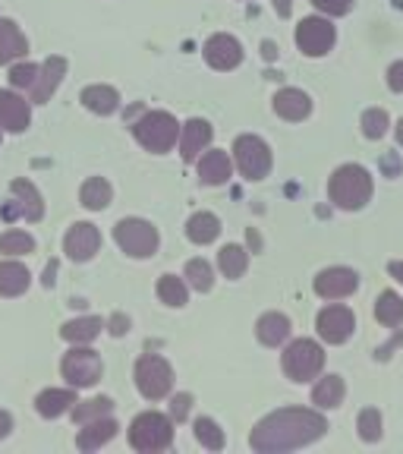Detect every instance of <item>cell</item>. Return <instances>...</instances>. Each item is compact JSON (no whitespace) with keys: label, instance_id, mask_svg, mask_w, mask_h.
Returning a JSON list of instances; mask_svg holds the SVG:
<instances>
[{"label":"cell","instance_id":"15","mask_svg":"<svg viewBox=\"0 0 403 454\" xmlns=\"http://www.w3.org/2000/svg\"><path fill=\"white\" fill-rule=\"evenodd\" d=\"M205 60L214 70H236L243 64V48L234 35H212L205 42Z\"/></svg>","mask_w":403,"mask_h":454},{"label":"cell","instance_id":"22","mask_svg":"<svg viewBox=\"0 0 403 454\" xmlns=\"http://www.w3.org/2000/svg\"><path fill=\"white\" fill-rule=\"evenodd\" d=\"M35 407H38V413H42V417H48V419L64 417L66 411H73V407H76V391L48 388V391H42V395H38Z\"/></svg>","mask_w":403,"mask_h":454},{"label":"cell","instance_id":"29","mask_svg":"<svg viewBox=\"0 0 403 454\" xmlns=\"http://www.w3.org/2000/svg\"><path fill=\"white\" fill-rule=\"evenodd\" d=\"M111 184H107L105 177H89L82 184V190H79V199H82L85 208H92V212H101V208L111 206Z\"/></svg>","mask_w":403,"mask_h":454},{"label":"cell","instance_id":"23","mask_svg":"<svg viewBox=\"0 0 403 454\" xmlns=\"http://www.w3.org/2000/svg\"><path fill=\"white\" fill-rule=\"evenodd\" d=\"M79 101L92 114H101V117H107V114H113L120 107V95H117L113 85H89V89H82Z\"/></svg>","mask_w":403,"mask_h":454},{"label":"cell","instance_id":"47","mask_svg":"<svg viewBox=\"0 0 403 454\" xmlns=\"http://www.w3.org/2000/svg\"><path fill=\"white\" fill-rule=\"evenodd\" d=\"M388 271L394 275V281H400V284H403V262H391V265H388Z\"/></svg>","mask_w":403,"mask_h":454},{"label":"cell","instance_id":"35","mask_svg":"<svg viewBox=\"0 0 403 454\" xmlns=\"http://www.w3.org/2000/svg\"><path fill=\"white\" fill-rule=\"evenodd\" d=\"M196 439L202 442L208 451H221V448H224V433H221V426L208 417L196 419Z\"/></svg>","mask_w":403,"mask_h":454},{"label":"cell","instance_id":"46","mask_svg":"<svg viewBox=\"0 0 403 454\" xmlns=\"http://www.w3.org/2000/svg\"><path fill=\"white\" fill-rule=\"evenodd\" d=\"M10 429H13V419H10L7 411H0V439H4V435H7Z\"/></svg>","mask_w":403,"mask_h":454},{"label":"cell","instance_id":"49","mask_svg":"<svg viewBox=\"0 0 403 454\" xmlns=\"http://www.w3.org/2000/svg\"><path fill=\"white\" fill-rule=\"evenodd\" d=\"M397 142H400V145H403V121L397 123Z\"/></svg>","mask_w":403,"mask_h":454},{"label":"cell","instance_id":"32","mask_svg":"<svg viewBox=\"0 0 403 454\" xmlns=\"http://www.w3.org/2000/svg\"><path fill=\"white\" fill-rule=\"evenodd\" d=\"M218 265L227 278H243V271L249 265V253L243 247H236V243H230V247H224L218 253Z\"/></svg>","mask_w":403,"mask_h":454},{"label":"cell","instance_id":"10","mask_svg":"<svg viewBox=\"0 0 403 454\" xmlns=\"http://www.w3.org/2000/svg\"><path fill=\"white\" fill-rule=\"evenodd\" d=\"M334 26L328 20H319V16H309L297 26V44L306 57H322L334 48Z\"/></svg>","mask_w":403,"mask_h":454},{"label":"cell","instance_id":"42","mask_svg":"<svg viewBox=\"0 0 403 454\" xmlns=\"http://www.w3.org/2000/svg\"><path fill=\"white\" fill-rule=\"evenodd\" d=\"M312 4L328 16H344V13H350V7H353V0H312Z\"/></svg>","mask_w":403,"mask_h":454},{"label":"cell","instance_id":"28","mask_svg":"<svg viewBox=\"0 0 403 454\" xmlns=\"http://www.w3.org/2000/svg\"><path fill=\"white\" fill-rule=\"evenodd\" d=\"M28 287V269L19 262H0V297H19Z\"/></svg>","mask_w":403,"mask_h":454},{"label":"cell","instance_id":"39","mask_svg":"<svg viewBox=\"0 0 403 454\" xmlns=\"http://www.w3.org/2000/svg\"><path fill=\"white\" fill-rule=\"evenodd\" d=\"M35 249V240L22 231H7V234L0 237V253L7 255H22V253H32Z\"/></svg>","mask_w":403,"mask_h":454},{"label":"cell","instance_id":"37","mask_svg":"<svg viewBox=\"0 0 403 454\" xmlns=\"http://www.w3.org/2000/svg\"><path fill=\"white\" fill-rule=\"evenodd\" d=\"M362 133H366L368 139H382V136L388 133V111L368 107V111L362 114Z\"/></svg>","mask_w":403,"mask_h":454},{"label":"cell","instance_id":"8","mask_svg":"<svg viewBox=\"0 0 403 454\" xmlns=\"http://www.w3.org/2000/svg\"><path fill=\"white\" fill-rule=\"evenodd\" d=\"M234 158H236V168H240L243 177H249V180L268 177L271 149L265 145V139H259V136H240V139L234 142Z\"/></svg>","mask_w":403,"mask_h":454},{"label":"cell","instance_id":"38","mask_svg":"<svg viewBox=\"0 0 403 454\" xmlns=\"http://www.w3.org/2000/svg\"><path fill=\"white\" fill-rule=\"evenodd\" d=\"M356 426H360L362 442L382 439V413H378L376 407H366V411L360 413V419H356Z\"/></svg>","mask_w":403,"mask_h":454},{"label":"cell","instance_id":"13","mask_svg":"<svg viewBox=\"0 0 403 454\" xmlns=\"http://www.w3.org/2000/svg\"><path fill=\"white\" fill-rule=\"evenodd\" d=\"M98 247H101L98 227L89 224V221H79V224H73L70 234H66V240H64V249H66V255H70L73 262H89V259L98 253Z\"/></svg>","mask_w":403,"mask_h":454},{"label":"cell","instance_id":"43","mask_svg":"<svg viewBox=\"0 0 403 454\" xmlns=\"http://www.w3.org/2000/svg\"><path fill=\"white\" fill-rule=\"evenodd\" d=\"M388 85H391V92H403V60H397L388 70Z\"/></svg>","mask_w":403,"mask_h":454},{"label":"cell","instance_id":"11","mask_svg":"<svg viewBox=\"0 0 403 454\" xmlns=\"http://www.w3.org/2000/svg\"><path fill=\"white\" fill-rule=\"evenodd\" d=\"M315 328H319L322 340H328V344H344V340L353 334L356 316L347 309V306H328V309L319 312Z\"/></svg>","mask_w":403,"mask_h":454},{"label":"cell","instance_id":"5","mask_svg":"<svg viewBox=\"0 0 403 454\" xmlns=\"http://www.w3.org/2000/svg\"><path fill=\"white\" fill-rule=\"evenodd\" d=\"M113 240H117V247L123 253L133 255V259H149V255H155L161 237H158V227H151L149 221L123 218L120 224L113 227Z\"/></svg>","mask_w":403,"mask_h":454},{"label":"cell","instance_id":"44","mask_svg":"<svg viewBox=\"0 0 403 454\" xmlns=\"http://www.w3.org/2000/svg\"><path fill=\"white\" fill-rule=\"evenodd\" d=\"M123 332H129V319H127V316H120V312H117V316H113V319H111V334H117V338H120Z\"/></svg>","mask_w":403,"mask_h":454},{"label":"cell","instance_id":"45","mask_svg":"<svg viewBox=\"0 0 403 454\" xmlns=\"http://www.w3.org/2000/svg\"><path fill=\"white\" fill-rule=\"evenodd\" d=\"M271 4H275L277 16H291V10H293V0H271Z\"/></svg>","mask_w":403,"mask_h":454},{"label":"cell","instance_id":"50","mask_svg":"<svg viewBox=\"0 0 403 454\" xmlns=\"http://www.w3.org/2000/svg\"><path fill=\"white\" fill-rule=\"evenodd\" d=\"M0 129H4V127H0Z\"/></svg>","mask_w":403,"mask_h":454},{"label":"cell","instance_id":"1","mask_svg":"<svg viewBox=\"0 0 403 454\" xmlns=\"http://www.w3.org/2000/svg\"><path fill=\"white\" fill-rule=\"evenodd\" d=\"M325 433H328V419L322 413L287 407V411L268 413L262 423L255 426L252 435H249V445L262 454H277V451L309 445V442L322 439Z\"/></svg>","mask_w":403,"mask_h":454},{"label":"cell","instance_id":"19","mask_svg":"<svg viewBox=\"0 0 403 454\" xmlns=\"http://www.w3.org/2000/svg\"><path fill=\"white\" fill-rule=\"evenodd\" d=\"M230 170H234V164H230V158H227V152H205L202 155V161H198V180L208 186H221L230 180Z\"/></svg>","mask_w":403,"mask_h":454},{"label":"cell","instance_id":"36","mask_svg":"<svg viewBox=\"0 0 403 454\" xmlns=\"http://www.w3.org/2000/svg\"><path fill=\"white\" fill-rule=\"evenodd\" d=\"M186 278H190V284L198 294H208L212 291V284H214L212 265H208L205 259H192V262L186 265Z\"/></svg>","mask_w":403,"mask_h":454},{"label":"cell","instance_id":"16","mask_svg":"<svg viewBox=\"0 0 403 454\" xmlns=\"http://www.w3.org/2000/svg\"><path fill=\"white\" fill-rule=\"evenodd\" d=\"M64 76H66V60H64V57H48V60L38 67L35 85L28 89V92H32V101H35V105H44V101L57 92V85H60V79H64Z\"/></svg>","mask_w":403,"mask_h":454},{"label":"cell","instance_id":"26","mask_svg":"<svg viewBox=\"0 0 403 454\" xmlns=\"http://www.w3.org/2000/svg\"><path fill=\"white\" fill-rule=\"evenodd\" d=\"M218 234H221V221H218V215H212V212H196L190 218V224H186V237H190L192 243H198V247L214 243Z\"/></svg>","mask_w":403,"mask_h":454},{"label":"cell","instance_id":"33","mask_svg":"<svg viewBox=\"0 0 403 454\" xmlns=\"http://www.w3.org/2000/svg\"><path fill=\"white\" fill-rule=\"evenodd\" d=\"M111 411H113L111 397H92V401H82V404L76 401V407H73V419L85 426V423H92V419L111 417Z\"/></svg>","mask_w":403,"mask_h":454},{"label":"cell","instance_id":"30","mask_svg":"<svg viewBox=\"0 0 403 454\" xmlns=\"http://www.w3.org/2000/svg\"><path fill=\"white\" fill-rule=\"evenodd\" d=\"M344 379L340 376H325L315 388H312V401L319 407H325V411H334V407H340V401H344Z\"/></svg>","mask_w":403,"mask_h":454},{"label":"cell","instance_id":"34","mask_svg":"<svg viewBox=\"0 0 403 454\" xmlns=\"http://www.w3.org/2000/svg\"><path fill=\"white\" fill-rule=\"evenodd\" d=\"M158 297L167 306H183L186 303V284L177 275H164L158 281Z\"/></svg>","mask_w":403,"mask_h":454},{"label":"cell","instance_id":"12","mask_svg":"<svg viewBox=\"0 0 403 454\" xmlns=\"http://www.w3.org/2000/svg\"><path fill=\"white\" fill-rule=\"evenodd\" d=\"M10 192H13V206L4 208V215H7V218L42 221L44 202H42V192L35 190V184H28V180H13Z\"/></svg>","mask_w":403,"mask_h":454},{"label":"cell","instance_id":"24","mask_svg":"<svg viewBox=\"0 0 403 454\" xmlns=\"http://www.w3.org/2000/svg\"><path fill=\"white\" fill-rule=\"evenodd\" d=\"M113 435H117V423H113L111 417H101V419H92V423H85L76 445H79V451H95V448L107 445Z\"/></svg>","mask_w":403,"mask_h":454},{"label":"cell","instance_id":"4","mask_svg":"<svg viewBox=\"0 0 403 454\" xmlns=\"http://www.w3.org/2000/svg\"><path fill=\"white\" fill-rule=\"evenodd\" d=\"M133 133L149 152L164 155V152H170L174 142H177V121H174L167 111H149L133 123Z\"/></svg>","mask_w":403,"mask_h":454},{"label":"cell","instance_id":"18","mask_svg":"<svg viewBox=\"0 0 403 454\" xmlns=\"http://www.w3.org/2000/svg\"><path fill=\"white\" fill-rule=\"evenodd\" d=\"M28 121H32L28 101L19 98L16 92H0V127L10 129V133H22Z\"/></svg>","mask_w":403,"mask_h":454},{"label":"cell","instance_id":"40","mask_svg":"<svg viewBox=\"0 0 403 454\" xmlns=\"http://www.w3.org/2000/svg\"><path fill=\"white\" fill-rule=\"evenodd\" d=\"M38 79V67L35 64H19L10 70V85L13 89H32Z\"/></svg>","mask_w":403,"mask_h":454},{"label":"cell","instance_id":"17","mask_svg":"<svg viewBox=\"0 0 403 454\" xmlns=\"http://www.w3.org/2000/svg\"><path fill=\"white\" fill-rule=\"evenodd\" d=\"M208 142H212V127H208V121H198V117H192V121L183 123V129H180V155H183V161H198V155H202V149H208Z\"/></svg>","mask_w":403,"mask_h":454},{"label":"cell","instance_id":"31","mask_svg":"<svg viewBox=\"0 0 403 454\" xmlns=\"http://www.w3.org/2000/svg\"><path fill=\"white\" fill-rule=\"evenodd\" d=\"M376 319L388 328H397L403 322V300L394 291H384L376 303Z\"/></svg>","mask_w":403,"mask_h":454},{"label":"cell","instance_id":"20","mask_svg":"<svg viewBox=\"0 0 403 454\" xmlns=\"http://www.w3.org/2000/svg\"><path fill=\"white\" fill-rule=\"evenodd\" d=\"M275 111L283 121H303V117H309L312 101H309V95L299 92V89H281V92L275 95Z\"/></svg>","mask_w":403,"mask_h":454},{"label":"cell","instance_id":"48","mask_svg":"<svg viewBox=\"0 0 403 454\" xmlns=\"http://www.w3.org/2000/svg\"><path fill=\"white\" fill-rule=\"evenodd\" d=\"M54 284V265H48V271H44V287H50Z\"/></svg>","mask_w":403,"mask_h":454},{"label":"cell","instance_id":"3","mask_svg":"<svg viewBox=\"0 0 403 454\" xmlns=\"http://www.w3.org/2000/svg\"><path fill=\"white\" fill-rule=\"evenodd\" d=\"M129 442H133L136 451H145V454L164 451L174 442V419L158 411L139 413L133 419V426H129Z\"/></svg>","mask_w":403,"mask_h":454},{"label":"cell","instance_id":"6","mask_svg":"<svg viewBox=\"0 0 403 454\" xmlns=\"http://www.w3.org/2000/svg\"><path fill=\"white\" fill-rule=\"evenodd\" d=\"M325 366V354L315 340L309 338H299L293 340L291 348L283 350V372L293 379V382H309L315 379Z\"/></svg>","mask_w":403,"mask_h":454},{"label":"cell","instance_id":"2","mask_svg":"<svg viewBox=\"0 0 403 454\" xmlns=\"http://www.w3.org/2000/svg\"><path fill=\"white\" fill-rule=\"evenodd\" d=\"M328 192H331L334 206L356 212V208H362L372 199V177H368V170L360 168V164H344V168L334 170Z\"/></svg>","mask_w":403,"mask_h":454},{"label":"cell","instance_id":"21","mask_svg":"<svg viewBox=\"0 0 403 454\" xmlns=\"http://www.w3.org/2000/svg\"><path fill=\"white\" fill-rule=\"evenodd\" d=\"M255 334L262 340L265 348H277L283 340L291 338V319L283 316V312H265L259 325H255Z\"/></svg>","mask_w":403,"mask_h":454},{"label":"cell","instance_id":"9","mask_svg":"<svg viewBox=\"0 0 403 454\" xmlns=\"http://www.w3.org/2000/svg\"><path fill=\"white\" fill-rule=\"evenodd\" d=\"M60 369H64V379L73 385V388H92V385L101 379V356L95 354V350L79 348L76 344V348L64 356Z\"/></svg>","mask_w":403,"mask_h":454},{"label":"cell","instance_id":"27","mask_svg":"<svg viewBox=\"0 0 403 454\" xmlns=\"http://www.w3.org/2000/svg\"><path fill=\"white\" fill-rule=\"evenodd\" d=\"M101 319L98 316H82V319H73L66 322L64 328H60V338L70 340V344H89V340H95L101 334Z\"/></svg>","mask_w":403,"mask_h":454},{"label":"cell","instance_id":"25","mask_svg":"<svg viewBox=\"0 0 403 454\" xmlns=\"http://www.w3.org/2000/svg\"><path fill=\"white\" fill-rule=\"evenodd\" d=\"M28 51L26 35L19 32L13 20H0V64H13L16 57Z\"/></svg>","mask_w":403,"mask_h":454},{"label":"cell","instance_id":"7","mask_svg":"<svg viewBox=\"0 0 403 454\" xmlns=\"http://www.w3.org/2000/svg\"><path fill=\"white\" fill-rule=\"evenodd\" d=\"M136 385H139L142 397L149 401H161V397L170 395V385H174V372H170L167 360L161 356H142L136 363Z\"/></svg>","mask_w":403,"mask_h":454},{"label":"cell","instance_id":"14","mask_svg":"<svg viewBox=\"0 0 403 454\" xmlns=\"http://www.w3.org/2000/svg\"><path fill=\"white\" fill-rule=\"evenodd\" d=\"M360 287V275L350 269H325L319 271V278H315V294L325 300H340V297H350V294Z\"/></svg>","mask_w":403,"mask_h":454},{"label":"cell","instance_id":"41","mask_svg":"<svg viewBox=\"0 0 403 454\" xmlns=\"http://www.w3.org/2000/svg\"><path fill=\"white\" fill-rule=\"evenodd\" d=\"M190 407H192V395H174L170 397V419H177V423H183L186 417H190Z\"/></svg>","mask_w":403,"mask_h":454}]
</instances>
